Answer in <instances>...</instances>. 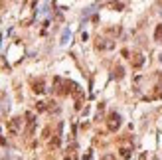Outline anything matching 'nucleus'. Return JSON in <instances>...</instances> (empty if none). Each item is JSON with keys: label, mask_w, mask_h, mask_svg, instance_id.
Segmentation results:
<instances>
[{"label": "nucleus", "mask_w": 162, "mask_h": 160, "mask_svg": "<svg viewBox=\"0 0 162 160\" xmlns=\"http://www.w3.org/2000/svg\"><path fill=\"white\" fill-rule=\"evenodd\" d=\"M119 127H121V115L119 113H111L109 119H107V129L111 133H115V130H119Z\"/></svg>", "instance_id": "obj_1"}, {"label": "nucleus", "mask_w": 162, "mask_h": 160, "mask_svg": "<svg viewBox=\"0 0 162 160\" xmlns=\"http://www.w3.org/2000/svg\"><path fill=\"white\" fill-rule=\"evenodd\" d=\"M26 136H32L36 129V119H34V113H26Z\"/></svg>", "instance_id": "obj_2"}, {"label": "nucleus", "mask_w": 162, "mask_h": 160, "mask_svg": "<svg viewBox=\"0 0 162 160\" xmlns=\"http://www.w3.org/2000/svg\"><path fill=\"white\" fill-rule=\"evenodd\" d=\"M20 125H22V119H18V117H14V119L8 123V133L14 136V134H18V130H20Z\"/></svg>", "instance_id": "obj_3"}, {"label": "nucleus", "mask_w": 162, "mask_h": 160, "mask_svg": "<svg viewBox=\"0 0 162 160\" xmlns=\"http://www.w3.org/2000/svg\"><path fill=\"white\" fill-rule=\"evenodd\" d=\"M59 133H61V125H59V127H57V134H56V136L52 138V140H49V148H57V146L61 144V138H59Z\"/></svg>", "instance_id": "obj_4"}, {"label": "nucleus", "mask_w": 162, "mask_h": 160, "mask_svg": "<svg viewBox=\"0 0 162 160\" xmlns=\"http://www.w3.org/2000/svg\"><path fill=\"white\" fill-rule=\"evenodd\" d=\"M32 91H34V93H44V91H45L44 81H41V79H40V81H34V83H32Z\"/></svg>", "instance_id": "obj_5"}, {"label": "nucleus", "mask_w": 162, "mask_h": 160, "mask_svg": "<svg viewBox=\"0 0 162 160\" xmlns=\"http://www.w3.org/2000/svg\"><path fill=\"white\" fill-rule=\"evenodd\" d=\"M142 64H144V57L140 56V53H136V56L132 57V67H135V69H139V67H142Z\"/></svg>", "instance_id": "obj_6"}, {"label": "nucleus", "mask_w": 162, "mask_h": 160, "mask_svg": "<svg viewBox=\"0 0 162 160\" xmlns=\"http://www.w3.org/2000/svg\"><path fill=\"white\" fill-rule=\"evenodd\" d=\"M131 146H121V148H119V156L121 158H131Z\"/></svg>", "instance_id": "obj_7"}, {"label": "nucleus", "mask_w": 162, "mask_h": 160, "mask_svg": "<svg viewBox=\"0 0 162 160\" xmlns=\"http://www.w3.org/2000/svg\"><path fill=\"white\" fill-rule=\"evenodd\" d=\"M154 42H158V44H162V24H158L154 30Z\"/></svg>", "instance_id": "obj_8"}, {"label": "nucleus", "mask_w": 162, "mask_h": 160, "mask_svg": "<svg viewBox=\"0 0 162 160\" xmlns=\"http://www.w3.org/2000/svg\"><path fill=\"white\" fill-rule=\"evenodd\" d=\"M123 75H124V69H123L121 65H117V67H115V71H113V77L115 79H123Z\"/></svg>", "instance_id": "obj_9"}, {"label": "nucleus", "mask_w": 162, "mask_h": 160, "mask_svg": "<svg viewBox=\"0 0 162 160\" xmlns=\"http://www.w3.org/2000/svg\"><path fill=\"white\" fill-rule=\"evenodd\" d=\"M105 42H107V40H101V38H99V40H97V44H95V45H97V49H105V48H113V44H105Z\"/></svg>", "instance_id": "obj_10"}, {"label": "nucleus", "mask_w": 162, "mask_h": 160, "mask_svg": "<svg viewBox=\"0 0 162 160\" xmlns=\"http://www.w3.org/2000/svg\"><path fill=\"white\" fill-rule=\"evenodd\" d=\"M36 109H38V111H45L48 107H45V103H41V101H40V103H36Z\"/></svg>", "instance_id": "obj_11"}, {"label": "nucleus", "mask_w": 162, "mask_h": 160, "mask_svg": "<svg viewBox=\"0 0 162 160\" xmlns=\"http://www.w3.org/2000/svg\"><path fill=\"white\" fill-rule=\"evenodd\" d=\"M113 8H117V10H121V8H123V4H121V2H115V4H113Z\"/></svg>", "instance_id": "obj_12"}, {"label": "nucleus", "mask_w": 162, "mask_h": 160, "mask_svg": "<svg viewBox=\"0 0 162 160\" xmlns=\"http://www.w3.org/2000/svg\"><path fill=\"white\" fill-rule=\"evenodd\" d=\"M41 134H44L41 138H48V134H49V129H44V133H41Z\"/></svg>", "instance_id": "obj_13"}, {"label": "nucleus", "mask_w": 162, "mask_h": 160, "mask_svg": "<svg viewBox=\"0 0 162 160\" xmlns=\"http://www.w3.org/2000/svg\"><path fill=\"white\" fill-rule=\"evenodd\" d=\"M0 6H2V0H0Z\"/></svg>", "instance_id": "obj_14"}, {"label": "nucleus", "mask_w": 162, "mask_h": 160, "mask_svg": "<svg viewBox=\"0 0 162 160\" xmlns=\"http://www.w3.org/2000/svg\"><path fill=\"white\" fill-rule=\"evenodd\" d=\"M160 61H162V56H160Z\"/></svg>", "instance_id": "obj_15"}]
</instances>
